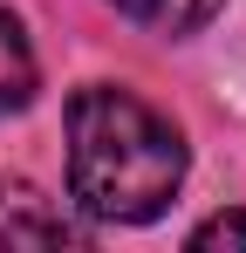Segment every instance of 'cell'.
Masks as SVG:
<instances>
[{
  "instance_id": "1",
  "label": "cell",
  "mask_w": 246,
  "mask_h": 253,
  "mask_svg": "<svg viewBox=\"0 0 246 253\" xmlns=\"http://www.w3.org/2000/svg\"><path fill=\"white\" fill-rule=\"evenodd\" d=\"M185 185V137L117 83L69 96V199L96 226H144Z\"/></svg>"
},
{
  "instance_id": "2",
  "label": "cell",
  "mask_w": 246,
  "mask_h": 253,
  "mask_svg": "<svg viewBox=\"0 0 246 253\" xmlns=\"http://www.w3.org/2000/svg\"><path fill=\"white\" fill-rule=\"evenodd\" d=\"M82 226L55 199H41L35 185L0 178V247H76Z\"/></svg>"
},
{
  "instance_id": "3",
  "label": "cell",
  "mask_w": 246,
  "mask_h": 253,
  "mask_svg": "<svg viewBox=\"0 0 246 253\" xmlns=\"http://www.w3.org/2000/svg\"><path fill=\"white\" fill-rule=\"evenodd\" d=\"M28 103H35V48L14 14H0V117L28 110Z\"/></svg>"
},
{
  "instance_id": "4",
  "label": "cell",
  "mask_w": 246,
  "mask_h": 253,
  "mask_svg": "<svg viewBox=\"0 0 246 253\" xmlns=\"http://www.w3.org/2000/svg\"><path fill=\"white\" fill-rule=\"evenodd\" d=\"M117 14H130V21H144V28H158V35H192V28H205L226 0H110Z\"/></svg>"
},
{
  "instance_id": "5",
  "label": "cell",
  "mask_w": 246,
  "mask_h": 253,
  "mask_svg": "<svg viewBox=\"0 0 246 253\" xmlns=\"http://www.w3.org/2000/svg\"><path fill=\"white\" fill-rule=\"evenodd\" d=\"M192 247H246V212H219V219L192 226Z\"/></svg>"
}]
</instances>
